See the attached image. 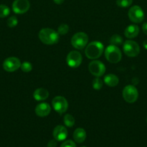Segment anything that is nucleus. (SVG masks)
<instances>
[{"mask_svg":"<svg viewBox=\"0 0 147 147\" xmlns=\"http://www.w3.org/2000/svg\"><path fill=\"white\" fill-rule=\"evenodd\" d=\"M38 37L40 41L48 45H55L59 42V34L50 28H43L39 32Z\"/></svg>","mask_w":147,"mask_h":147,"instance_id":"f257e3e1","label":"nucleus"},{"mask_svg":"<svg viewBox=\"0 0 147 147\" xmlns=\"http://www.w3.org/2000/svg\"><path fill=\"white\" fill-rule=\"evenodd\" d=\"M103 51V44L99 41H93L86 46L84 53L87 58L95 60L102 55Z\"/></svg>","mask_w":147,"mask_h":147,"instance_id":"f03ea898","label":"nucleus"},{"mask_svg":"<svg viewBox=\"0 0 147 147\" xmlns=\"http://www.w3.org/2000/svg\"><path fill=\"white\" fill-rule=\"evenodd\" d=\"M107 60L111 63H118L122 58V53L118 46L110 45L105 50Z\"/></svg>","mask_w":147,"mask_h":147,"instance_id":"7ed1b4c3","label":"nucleus"},{"mask_svg":"<svg viewBox=\"0 0 147 147\" xmlns=\"http://www.w3.org/2000/svg\"><path fill=\"white\" fill-rule=\"evenodd\" d=\"M88 41H89V37L87 34L83 32H79L74 34L71 42L74 48L77 50H82L87 45Z\"/></svg>","mask_w":147,"mask_h":147,"instance_id":"20e7f679","label":"nucleus"},{"mask_svg":"<svg viewBox=\"0 0 147 147\" xmlns=\"http://www.w3.org/2000/svg\"><path fill=\"white\" fill-rule=\"evenodd\" d=\"M122 97L127 103H135L138 98V90L133 85L126 86L122 90Z\"/></svg>","mask_w":147,"mask_h":147,"instance_id":"39448f33","label":"nucleus"},{"mask_svg":"<svg viewBox=\"0 0 147 147\" xmlns=\"http://www.w3.org/2000/svg\"><path fill=\"white\" fill-rule=\"evenodd\" d=\"M123 52L128 57H135L140 53V47L138 43L133 40H126L123 43Z\"/></svg>","mask_w":147,"mask_h":147,"instance_id":"423d86ee","label":"nucleus"},{"mask_svg":"<svg viewBox=\"0 0 147 147\" xmlns=\"http://www.w3.org/2000/svg\"><path fill=\"white\" fill-rule=\"evenodd\" d=\"M52 106L53 109L59 114L66 113L69 107L67 100L64 97L61 96H56L52 100Z\"/></svg>","mask_w":147,"mask_h":147,"instance_id":"0eeeda50","label":"nucleus"},{"mask_svg":"<svg viewBox=\"0 0 147 147\" xmlns=\"http://www.w3.org/2000/svg\"><path fill=\"white\" fill-rule=\"evenodd\" d=\"M130 20L134 23H141L144 20V12L139 6H133L128 13Z\"/></svg>","mask_w":147,"mask_h":147,"instance_id":"6e6552de","label":"nucleus"},{"mask_svg":"<svg viewBox=\"0 0 147 147\" xmlns=\"http://www.w3.org/2000/svg\"><path fill=\"white\" fill-rule=\"evenodd\" d=\"M82 62V56L79 52L74 50L71 51L66 57V63L71 68H76Z\"/></svg>","mask_w":147,"mask_h":147,"instance_id":"1a4fd4ad","label":"nucleus"},{"mask_svg":"<svg viewBox=\"0 0 147 147\" xmlns=\"http://www.w3.org/2000/svg\"><path fill=\"white\" fill-rule=\"evenodd\" d=\"M89 70L95 77H101L106 71L105 65L99 60H93L89 64Z\"/></svg>","mask_w":147,"mask_h":147,"instance_id":"9d476101","label":"nucleus"},{"mask_svg":"<svg viewBox=\"0 0 147 147\" xmlns=\"http://www.w3.org/2000/svg\"><path fill=\"white\" fill-rule=\"evenodd\" d=\"M21 62L17 57H10L3 63V68L7 72H14L20 68Z\"/></svg>","mask_w":147,"mask_h":147,"instance_id":"9b49d317","label":"nucleus"},{"mask_svg":"<svg viewBox=\"0 0 147 147\" xmlns=\"http://www.w3.org/2000/svg\"><path fill=\"white\" fill-rule=\"evenodd\" d=\"M30 7L28 0H14L12 4V10L16 14H24L27 12Z\"/></svg>","mask_w":147,"mask_h":147,"instance_id":"f8f14e48","label":"nucleus"},{"mask_svg":"<svg viewBox=\"0 0 147 147\" xmlns=\"http://www.w3.org/2000/svg\"><path fill=\"white\" fill-rule=\"evenodd\" d=\"M53 135L54 139L58 142H62L64 141L65 139L67 138L68 136V131L66 127L63 126H57L55 127L54 130H53Z\"/></svg>","mask_w":147,"mask_h":147,"instance_id":"ddd939ff","label":"nucleus"},{"mask_svg":"<svg viewBox=\"0 0 147 147\" xmlns=\"http://www.w3.org/2000/svg\"><path fill=\"white\" fill-rule=\"evenodd\" d=\"M50 105L48 103H40L38 105H37L35 111L36 115L39 117H45L50 114Z\"/></svg>","mask_w":147,"mask_h":147,"instance_id":"4468645a","label":"nucleus"},{"mask_svg":"<svg viewBox=\"0 0 147 147\" xmlns=\"http://www.w3.org/2000/svg\"><path fill=\"white\" fill-rule=\"evenodd\" d=\"M139 33V27L135 24H131L125 28L124 34L128 39H133L137 37Z\"/></svg>","mask_w":147,"mask_h":147,"instance_id":"2eb2a0df","label":"nucleus"},{"mask_svg":"<svg viewBox=\"0 0 147 147\" xmlns=\"http://www.w3.org/2000/svg\"><path fill=\"white\" fill-rule=\"evenodd\" d=\"M49 93L46 89L45 88H37L33 93V98L35 100L37 101H43V100H46L48 98Z\"/></svg>","mask_w":147,"mask_h":147,"instance_id":"dca6fc26","label":"nucleus"},{"mask_svg":"<svg viewBox=\"0 0 147 147\" xmlns=\"http://www.w3.org/2000/svg\"><path fill=\"white\" fill-rule=\"evenodd\" d=\"M74 139L76 142L77 143H82L85 141L86 137V131L84 129L82 128H78L76 130L74 131L73 134Z\"/></svg>","mask_w":147,"mask_h":147,"instance_id":"f3484780","label":"nucleus"},{"mask_svg":"<svg viewBox=\"0 0 147 147\" xmlns=\"http://www.w3.org/2000/svg\"><path fill=\"white\" fill-rule=\"evenodd\" d=\"M104 82L107 86L110 87H115L118 86L119 83V79L118 76H116L114 74H108L104 78Z\"/></svg>","mask_w":147,"mask_h":147,"instance_id":"a211bd4d","label":"nucleus"},{"mask_svg":"<svg viewBox=\"0 0 147 147\" xmlns=\"http://www.w3.org/2000/svg\"><path fill=\"white\" fill-rule=\"evenodd\" d=\"M110 45H121L123 44V39H122L121 36L118 35V34H114L110 39Z\"/></svg>","mask_w":147,"mask_h":147,"instance_id":"6ab92c4d","label":"nucleus"},{"mask_svg":"<svg viewBox=\"0 0 147 147\" xmlns=\"http://www.w3.org/2000/svg\"><path fill=\"white\" fill-rule=\"evenodd\" d=\"M63 122H64V124L66 125L67 127H72L74 126L75 123V120L73 116H71V114H66L63 117Z\"/></svg>","mask_w":147,"mask_h":147,"instance_id":"aec40b11","label":"nucleus"},{"mask_svg":"<svg viewBox=\"0 0 147 147\" xmlns=\"http://www.w3.org/2000/svg\"><path fill=\"white\" fill-rule=\"evenodd\" d=\"M102 86H103V81L102 79L99 78V77H96V78L94 79L92 81V87L95 90H100L102 88Z\"/></svg>","mask_w":147,"mask_h":147,"instance_id":"412c9836","label":"nucleus"},{"mask_svg":"<svg viewBox=\"0 0 147 147\" xmlns=\"http://www.w3.org/2000/svg\"><path fill=\"white\" fill-rule=\"evenodd\" d=\"M10 9L7 6L0 4V18H4L10 14Z\"/></svg>","mask_w":147,"mask_h":147,"instance_id":"4be33fe9","label":"nucleus"},{"mask_svg":"<svg viewBox=\"0 0 147 147\" xmlns=\"http://www.w3.org/2000/svg\"><path fill=\"white\" fill-rule=\"evenodd\" d=\"M20 68H21L22 71H23L24 73H29L33 69V65H32V64L30 62L24 61L22 63H21Z\"/></svg>","mask_w":147,"mask_h":147,"instance_id":"5701e85b","label":"nucleus"},{"mask_svg":"<svg viewBox=\"0 0 147 147\" xmlns=\"http://www.w3.org/2000/svg\"><path fill=\"white\" fill-rule=\"evenodd\" d=\"M133 0H117L116 4L118 7L122 8H126L132 4Z\"/></svg>","mask_w":147,"mask_h":147,"instance_id":"b1692460","label":"nucleus"},{"mask_svg":"<svg viewBox=\"0 0 147 147\" xmlns=\"http://www.w3.org/2000/svg\"><path fill=\"white\" fill-rule=\"evenodd\" d=\"M69 30V25L66 24H62L58 28V33L59 34V35H65L68 33Z\"/></svg>","mask_w":147,"mask_h":147,"instance_id":"393cba45","label":"nucleus"},{"mask_svg":"<svg viewBox=\"0 0 147 147\" xmlns=\"http://www.w3.org/2000/svg\"><path fill=\"white\" fill-rule=\"evenodd\" d=\"M17 24H18V20L14 16H12L7 20V25L10 28H13V27H16Z\"/></svg>","mask_w":147,"mask_h":147,"instance_id":"a878e982","label":"nucleus"},{"mask_svg":"<svg viewBox=\"0 0 147 147\" xmlns=\"http://www.w3.org/2000/svg\"><path fill=\"white\" fill-rule=\"evenodd\" d=\"M61 147H76V144H75V143L73 141L67 140L65 141V142L62 144Z\"/></svg>","mask_w":147,"mask_h":147,"instance_id":"bb28decb","label":"nucleus"},{"mask_svg":"<svg viewBox=\"0 0 147 147\" xmlns=\"http://www.w3.org/2000/svg\"><path fill=\"white\" fill-rule=\"evenodd\" d=\"M56 145H57V143H56V140H50V142L48 144V147H56Z\"/></svg>","mask_w":147,"mask_h":147,"instance_id":"cd10ccee","label":"nucleus"},{"mask_svg":"<svg viewBox=\"0 0 147 147\" xmlns=\"http://www.w3.org/2000/svg\"><path fill=\"white\" fill-rule=\"evenodd\" d=\"M142 30L144 33L147 35V22H145L142 25Z\"/></svg>","mask_w":147,"mask_h":147,"instance_id":"c85d7f7f","label":"nucleus"},{"mask_svg":"<svg viewBox=\"0 0 147 147\" xmlns=\"http://www.w3.org/2000/svg\"><path fill=\"white\" fill-rule=\"evenodd\" d=\"M53 1H54L56 4H61L64 1V0H53Z\"/></svg>","mask_w":147,"mask_h":147,"instance_id":"c756f323","label":"nucleus"},{"mask_svg":"<svg viewBox=\"0 0 147 147\" xmlns=\"http://www.w3.org/2000/svg\"><path fill=\"white\" fill-rule=\"evenodd\" d=\"M143 45H144V48L146 49V50H147V40H146L144 42V43H143Z\"/></svg>","mask_w":147,"mask_h":147,"instance_id":"7c9ffc66","label":"nucleus"},{"mask_svg":"<svg viewBox=\"0 0 147 147\" xmlns=\"http://www.w3.org/2000/svg\"><path fill=\"white\" fill-rule=\"evenodd\" d=\"M146 123H147V118H146Z\"/></svg>","mask_w":147,"mask_h":147,"instance_id":"2f4dec72","label":"nucleus"},{"mask_svg":"<svg viewBox=\"0 0 147 147\" xmlns=\"http://www.w3.org/2000/svg\"><path fill=\"white\" fill-rule=\"evenodd\" d=\"M82 147H86V146H82Z\"/></svg>","mask_w":147,"mask_h":147,"instance_id":"473e14b6","label":"nucleus"}]
</instances>
